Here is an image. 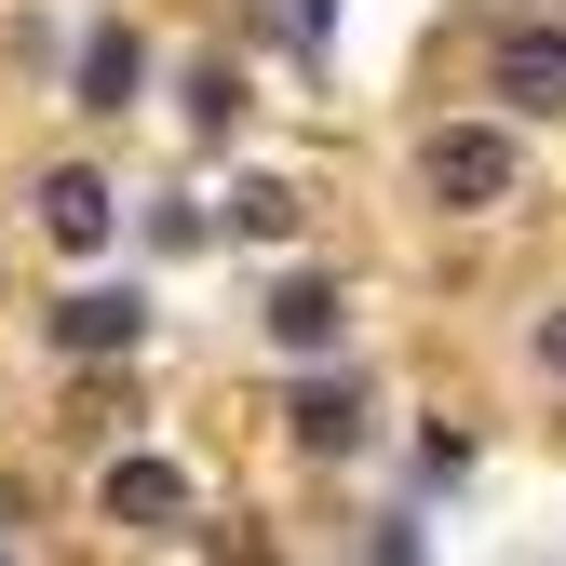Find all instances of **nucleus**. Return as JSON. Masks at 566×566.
Returning a JSON list of instances; mask_svg holds the SVG:
<instances>
[{"label": "nucleus", "mask_w": 566, "mask_h": 566, "mask_svg": "<svg viewBox=\"0 0 566 566\" xmlns=\"http://www.w3.org/2000/svg\"><path fill=\"white\" fill-rule=\"evenodd\" d=\"M539 365H553V378H566V311H539Z\"/></svg>", "instance_id": "11"}, {"label": "nucleus", "mask_w": 566, "mask_h": 566, "mask_svg": "<svg viewBox=\"0 0 566 566\" xmlns=\"http://www.w3.org/2000/svg\"><path fill=\"white\" fill-rule=\"evenodd\" d=\"M95 513H108V526H176V513H189V472H176V459H108V472H95Z\"/></svg>", "instance_id": "3"}, {"label": "nucleus", "mask_w": 566, "mask_h": 566, "mask_svg": "<svg viewBox=\"0 0 566 566\" xmlns=\"http://www.w3.org/2000/svg\"><path fill=\"white\" fill-rule=\"evenodd\" d=\"M189 135H202V149L243 135V67H189Z\"/></svg>", "instance_id": "10"}, {"label": "nucleus", "mask_w": 566, "mask_h": 566, "mask_svg": "<svg viewBox=\"0 0 566 566\" xmlns=\"http://www.w3.org/2000/svg\"><path fill=\"white\" fill-rule=\"evenodd\" d=\"M485 82H500L513 122H566V28L553 14H513L500 41H485Z\"/></svg>", "instance_id": "2"}, {"label": "nucleus", "mask_w": 566, "mask_h": 566, "mask_svg": "<svg viewBox=\"0 0 566 566\" xmlns=\"http://www.w3.org/2000/svg\"><path fill=\"white\" fill-rule=\"evenodd\" d=\"M135 337H149V297H122V283L54 297V350H95V365H108V350H135Z\"/></svg>", "instance_id": "4"}, {"label": "nucleus", "mask_w": 566, "mask_h": 566, "mask_svg": "<svg viewBox=\"0 0 566 566\" xmlns=\"http://www.w3.org/2000/svg\"><path fill=\"white\" fill-rule=\"evenodd\" d=\"M297 446L311 459H350V446H365V391H350V378H311L297 391Z\"/></svg>", "instance_id": "7"}, {"label": "nucleus", "mask_w": 566, "mask_h": 566, "mask_svg": "<svg viewBox=\"0 0 566 566\" xmlns=\"http://www.w3.org/2000/svg\"><path fill=\"white\" fill-rule=\"evenodd\" d=\"M513 122H446V135H418V189L446 202V217H485V202H513Z\"/></svg>", "instance_id": "1"}, {"label": "nucleus", "mask_w": 566, "mask_h": 566, "mask_svg": "<svg viewBox=\"0 0 566 566\" xmlns=\"http://www.w3.org/2000/svg\"><path fill=\"white\" fill-rule=\"evenodd\" d=\"M135 82H149V41H135L122 14L82 28V108H135Z\"/></svg>", "instance_id": "5"}, {"label": "nucleus", "mask_w": 566, "mask_h": 566, "mask_svg": "<svg viewBox=\"0 0 566 566\" xmlns=\"http://www.w3.org/2000/svg\"><path fill=\"white\" fill-rule=\"evenodd\" d=\"M297 217H311L297 176H243V189H230V230H243V243H297Z\"/></svg>", "instance_id": "8"}, {"label": "nucleus", "mask_w": 566, "mask_h": 566, "mask_svg": "<svg viewBox=\"0 0 566 566\" xmlns=\"http://www.w3.org/2000/svg\"><path fill=\"white\" fill-rule=\"evenodd\" d=\"M0 526H14V485H0Z\"/></svg>", "instance_id": "12"}, {"label": "nucleus", "mask_w": 566, "mask_h": 566, "mask_svg": "<svg viewBox=\"0 0 566 566\" xmlns=\"http://www.w3.org/2000/svg\"><path fill=\"white\" fill-rule=\"evenodd\" d=\"M108 217H122L108 176H82V163H54V176H41V230H54V243H108Z\"/></svg>", "instance_id": "6"}, {"label": "nucleus", "mask_w": 566, "mask_h": 566, "mask_svg": "<svg viewBox=\"0 0 566 566\" xmlns=\"http://www.w3.org/2000/svg\"><path fill=\"white\" fill-rule=\"evenodd\" d=\"M270 337L283 350H324L337 337V283H270Z\"/></svg>", "instance_id": "9"}]
</instances>
